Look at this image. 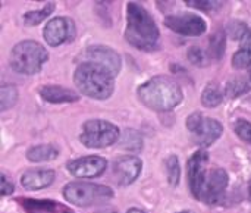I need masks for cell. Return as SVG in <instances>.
I'll return each instance as SVG.
<instances>
[{
  "label": "cell",
  "instance_id": "1f68e13d",
  "mask_svg": "<svg viewBox=\"0 0 251 213\" xmlns=\"http://www.w3.org/2000/svg\"><path fill=\"white\" fill-rule=\"evenodd\" d=\"M249 199H250V202H251V180H250V183H249Z\"/></svg>",
  "mask_w": 251,
  "mask_h": 213
},
{
  "label": "cell",
  "instance_id": "8992f818",
  "mask_svg": "<svg viewBox=\"0 0 251 213\" xmlns=\"http://www.w3.org/2000/svg\"><path fill=\"white\" fill-rule=\"evenodd\" d=\"M63 197L71 205L79 208H90L104 205L113 197L110 187L94 184V183H81L74 181L63 187Z\"/></svg>",
  "mask_w": 251,
  "mask_h": 213
},
{
  "label": "cell",
  "instance_id": "ac0fdd59",
  "mask_svg": "<svg viewBox=\"0 0 251 213\" xmlns=\"http://www.w3.org/2000/svg\"><path fill=\"white\" fill-rule=\"evenodd\" d=\"M121 147L126 152H140L143 149V135L137 130H125L121 134Z\"/></svg>",
  "mask_w": 251,
  "mask_h": 213
},
{
  "label": "cell",
  "instance_id": "484cf974",
  "mask_svg": "<svg viewBox=\"0 0 251 213\" xmlns=\"http://www.w3.org/2000/svg\"><path fill=\"white\" fill-rule=\"evenodd\" d=\"M234 130L243 141L251 144V122L246 119H238L234 125Z\"/></svg>",
  "mask_w": 251,
  "mask_h": 213
},
{
  "label": "cell",
  "instance_id": "ffe728a7",
  "mask_svg": "<svg viewBox=\"0 0 251 213\" xmlns=\"http://www.w3.org/2000/svg\"><path fill=\"white\" fill-rule=\"evenodd\" d=\"M54 7H56L54 3H47L41 10L26 12V13L24 15V22H25L26 25H37V24L43 22L44 19H47V18L53 13Z\"/></svg>",
  "mask_w": 251,
  "mask_h": 213
},
{
  "label": "cell",
  "instance_id": "52a82bcc",
  "mask_svg": "<svg viewBox=\"0 0 251 213\" xmlns=\"http://www.w3.org/2000/svg\"><path fill=\"white\" fill-rule=\"evenodd\" d=\"M121 137L119 128L103 119H90L84 124L79 141L88 149H104L115 144Z\"/></svg>",
  "mask_w": 251,
  "mask_h": 213
},
{
  "label": "cell",
  "instance_id": "f546056e",
  "mask_svg": "<svg viewBox=\"0 0 251 213\" xmlns=\"http://www.w3.org/2000/svg\"><path fill=\"white\" fill-rule=\"evenodd\" d=\"M96 213H119L118 211H115V209H103V211H99V212Z\"/></svg>",
  "mask_w": 251,
  "mask_h": 213
},
{
  "label": "cell",
  "instance_id": "d6a6232c",
  "mask_svg": "<svg viewBox=\"0 0 251 213\" xmlns=\"http://www.w3.org/2000/svg\"><path fill=\"white\" fill-rule=\"evenodd\" d=\"M178 213H190V212H178Z\"/></svg>",
  "mask_w": 251,
  "mask_h": 213
},
{
  "label": "cell",
  "instance_id": "d4e9b609",
  "mask_svg": "<svg viewBox=\"0 0 251 213\" xmlns=\"http://www.w3.org/2000/svg\"><path fill=\"white\" fill-rule=\"evenodd\" d=\"M187 56H188V60L196 66H206L207 65V56H206L204 50H201L197 46L190 47Z\"/></svg>",
  "mask_w": 251,
  "mask_h": 213
},
{
  "label": "cell",
  "instance_id": "4fadbf2b",
  "mask_svg": "<svg viewBox=\"0 0 251 213\" xmlns=\"http://www.w3.org/2000/svg\"><path fill=\"white\" fill-rule=\"evenodd\" d=\"M143 162L137 156H124L118 159L113 165V174L119 186L132 184L141 174Z\"/></svg>",
  "mask_w": 251,
  "mask_h": 213
},
{
  "label": "cell",
  "instance_id": "9a60e30c",
  "mask_svg": "<svg viewBox=\"0 0 251 213\" xmlns=\"http://www.w3.org/2000/svg\"><path fill=\"white\" fill-rule=\"evenodd\" d=\"M40 96L43 97L44 102L54 103V105L74 103V102L79 100V96L75 91L65 88L62 85H44L40 88Z\"/></svg>",
  "mask_w": 251,
  "mask_h": 213
},
{
  "label": "cell",
  "instance_id": "8fae6325",
  "mask_svg": "<svg viewBox=\"0 0 251 213\" xmlns=\"http://www.w3.org/2000/svg\"><path fill=\"white\" fill-rule=\"evenodd\" d=\"M44 40L49 46L56 47L75 37V24L72 19L65 16H56L50 19L43 29Z\"/></svg>",
  "mask_w": 251,
  "mask_h": 213
},
{
  "label": "cell",
  "instance_id": "d6986e66",
  "mask_svg": "<svg viewBox=\"0 0 251 213\" xmlns=\"http://www.w3.org/2000/svg\"><path fill=\"white\" fill-rule=\"evenodd\" d=\"M18 102V90L15 85L3 84L0 87V110L4 112L10 109Z\"/></svg>",
  "mask_w": 251,
  "mask_h": 213
},
{
  "label": "cell",
  "instance_id": "cb8c5ba5",
  "mask_svg": "<svg viewBox=\"0 0 251 213\" xmlns=\"http://www.w3.org/2000/svg\"><path fill=\"white\" fill-rule=\"evenodd\" d=\"M249 31H250L249 25L241 22V21H235V22H231L228 25V35L234 40H238V41H241L249 34Z\"/></svg>",
  "mask_w": 251,
  "mask_h": 213
},
{
  "label": "cell",
  "instance_id": "4dcf8cb0",
  "mask_svg": "<svg viewBox=\"0 0 251 213\" xmlns=\"http://www.w3.org/2000/svg\"><path fill=\"white\" fill-rule=\"evenodd\" d=\"M126 213H147V212H144V211H141V209H137V208H132V209H129Z\"/></svg>",
  "mask_w": 251,
  "mask_h": 213
},
{
  "label": "cell",
  "instance_id": "2e32d148",
  "mask_svg": "<svg viewBox=\"0 0 251 213\" xmlns=\"http://www.w3.org/2000/svg\"><path fill=\"white\" fill-rule=\"evenodd\" d=\"M59 156V149L53 144H40L34 146L26 152V159L32 163H41V162H50L54 160Z\"/></svg>",
  "mask_w": 251,
  "mask_h": 213
},
{
  "label": "cell",
  "instance_id": "9c48e42d",
  "mask_svg": "<svg viewBox=\"0 0 251 213\" xmlns=\"http://www.w3.org/2000/svg\"><path fill=\"white\" fill-rule=\"evenodd\" d=\"M165 25L176 34L199 37L207 29L206 21L196 13H175L165 18Z\"/></svg>",
  "mask_w": 251,
  "mask_h": 213
},
{
  "label": "cell",
  "instance_id": "e575fe53",
  "mask_svg": "<svg viewBox=\"0 0 251 213\" xmlns=\"http://www.w3.org/2000/svg\"><path fill=\"white\" fill-rule=\"evenodd\" d=\"M65 213H68V212H65Z\"/></svg>",
  "mask_w": 251,
  "mask_h": 213
},
{
  "label": "cell",
  "instance_id": "ba28073f",
  "mask_svg": "<svg viewBox=\"0 0 251 213\" xmlns=\"http://www.w3.org/2000/svg\"><path fill=\"white\" fill-rule=\"evenodd\" d=\"M187 128L196 144L207 147L213 144L224 133L219 121L207 118L203 113H193L187 118Z\"/></svg>",
  "mask_w": 251,
  "mask_h": 213
},
{
  "label": "cell",
  "instance_id": "5b68a950",
  "mask_svg": "<svg viewBox=\"0 0 251 213\" xmlns=\"http://www.w3.org/2000/svg\"><path fill=\"white\" fill-rule=\"evenodd\" d=\"M49 53L43 44L32 40H25L13 46L10 52V68L24 75L38 74L47 62Z\"/></svg>",
  "mask_w": 251,
  "mask_h": 213
},
{
  "label": "cell",
  "instance_id": "603a6c76",
  "mask_svg": "<svg viewBox=\"0 0 251 213\" xmlns=\"http://www.w3.org/2000/svg\"><path fill=\"white\" fill-rule=\"evenodd\" d=\"M225 52V34L224 32H216L210 38V54L215 59H221Z\"/></svg>",
  "mask_w": 251,
  "mask_h": 213
},
{
  "label": "cell",
  "instance_id": "6da1fadb",
  "mask_svg": "<svg viewBox=\"0 0 251 213\" xmlns=\"http://www.w3.org/2000/svg\"><path fill=\"white\" fill-rule=\"evenodd\" d=\"M209 153L204 149L197 150L187 163L188 186L193 196L206 205H221L229 184V175L225 169H207Z\"/></svg>",
  "mask_w": 251,
  "mask_h": 213
},
{
  "label": "cell",
  "instance_id": "5bb4252c",
  "mask_svg": "<svg viewBox=\"0 0 251 213\" xmlns=\"http://www.w3.org/2000/svg\"><path fill=\"white\" fill-rule=\"evenodd\" d=\"M54 178H56V174L51 169H32L21 175V186L25 190L38 191V190L50 187Z\"/></svg>",
  "mask_w": 251,
  "mask_h": 213
},
{
  "label": "cell",
  "instance_id": "3957f363",
  "mask_svg": "<svg viewBox=\"0 0 251 213\" xmlns=\"http://www.w3.org/2000/svg\"><path fill=\"white\" fill-rule=\"evenodd\" d=\"M140 102L151 110L168 112L182 102V90L176 81L169 77H153L137 90Z\"/></svg>",
  "mask_w": 251,
  "mask_h": 213
},
{
  "label": "cell",
  "instance_id": "83f0119b",
  "mask_svg": "<svg viewBox=\"0 0 251 213\" xmlns=\"http://www.w3.org/2000/svg\"><path fill=\"white\" fill-rule=\"evenodd\" d=\"M247 90H249V87H247V82H246V81H243V80H235V81H232V82L228 84L226 93H228V96H231V97L234 99V97H238L240 94L246 93Z\"/></svg>",
  "mask_w": 251,
  "mask_h": 213
},
{
  "label": "cell",
  "instance_id": "f1b7e54d",
  "mask_svg": "<svg viewBox=\"0 0 251 213\" xmlns=\"http://www.w3.org/2000/svg\"><path fill=\"white\" fill-rule=\"evenodd\" d=\"M13 190H15L13 183L9 181V178L4 174H0V193H1V196H9L13 193Z\"/></svg>",
  "mask_w": 251,
  "mask_h": 213
},
{
  "label": "cell",
  "instance_id": "836d02e7",
  "mask_svg": "<svg viewBox=\"0 0 251 213\" xmlns=\"http://www.w3.org/2000/svg\"><path fill=\"white\" fill-rule=\"evenodd\" d=\"M250 82H251V71H250Z\"/></svg>",
  "mask_w": 251,
  "mask_h": 213
},
{
  "label": "cell",
  "instance_id": "7a4b0ae2",
  "mask_svg": "<svg viewBox=\"0 0 251 213\" xmlns=\"http://www.w3.org/2000/svg\"><path fill=\"white\" fill-rule=\"evenodd\" d=\"M128 24L125 29V40L138 50L151 52L159 46L160 32L151 15L138 3H128Z\"/></svg>",
  "mask_w": 251,
  "mask_h": 213
},
{
  "label": "cell",
  "instance_id": "44dd1931",
  "mask_svg": "<svg viewBox=\"0 0 251 213\" xmlns=\"http://www.w3.org/2000/svg\"><path fill=\"white\" fill-rule=\"evenodd\" d=\"M166 175H168V181L171 186H178L179 184V178H181V168H179V159L175 155L168 156L166 162Z\"/></svg>",
  "mask_w": 251,
  "mask_h": 213
},
{
  "label": "cell",
  "instance_id": "277c9868",
  "mask_svg": "<svg viewBox=\"0 0 251 213\" xmlns=\"http://www.w3.org/2000/svg\"><path fill=\"white\" fill-rule=\"evenodd\" d=\"M74 82L76 88L87 97L96 100H106L113 94L115 77L104 68L81 62L74 74Z\"/></svg>",
  "mask_w": 251,
  "mask_h": 213
},
{
  "label": "cell",
  "instance_id": "30bf717a",
  "mask_svg": "<svg viewBox=\"0 0 251 213\" xmlns=\"http://www.w3.org/2000/svg\"><path fill=\"white\" fill-rule=\"evenodd\" d=\"M82 62H90L107 69L113 77H116L121 71V56L107 46H90L81 54Z\"/></svg>",
  "mask_w": 251,
  "mask_h": 213
},
{
  "label": "cell",
  "instance_id": "7c38bea8",
  "mask_svg": "<svg viewBox=\"0 0 251 213\" xmlns=\"http://www.w3.org/2000/svg\"><path fill=\"white\" fill-rule=\"evenodd\" d=\"M107 168V160L100 156H85L68 163V171L76 178L100 177Z\"/></svg>",
  "mask_w": 251,
  "mask_h": 213
},
{
  "label": "cell",
  "instance_id": "4316f807",
  "mask_svg": "<svg viewBox=\"0 0 251 213\" xmlns=\"http://www.w3.org/2000/svg\"><path fill=\"white\" fill-rule=\"evenodd\" d=\"M188 6L200 9V10H215L222 6L224 1H212V0H187Z\"/></svg>",
  "mask_w": 251,
  "mask_h": 213
},
{
  "label": "cell",
  "instance_id": "7402d4cb",
  "mask_svg": "<svg viewBox=\"0 0 251 213\" xmlns=\"http://www.w3.org/2000/svg\"><path fill=\"white\" fill-rule=\"evenodd\" d=\"M222 100H224V94L219 91L218 87L213 85H209L201 94V103L206 107H216L222 103Z\"/></svg>",
  "mask_w": 251,
  "mask_h": 213
},
{
  "label": "cell",
  "instance_id": "e0dca14e",
  "mask_svg": "<svg viewBox=\"0 0 251 213\" xmlns=\"http://www.w3.org/2000/svg\"><path fill=\"white\" fill-rule=\"evenodd\" d=\"M240 43L241 46L238 52L232 56V66L237 69H244L251 65V29Z\"/></svg>",
  "mask_w": 251,
  "mask_h": 213
}]
</instances>
